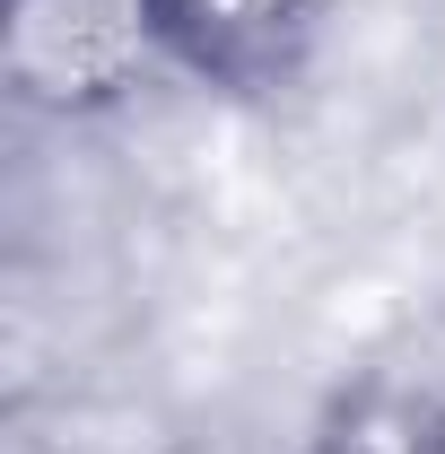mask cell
<instances>
[{
  "label": "cell",
  "instance_id": "cell-1",
  "mask_svg": "<svg viewBox=\"0 0 445 454\" xmlns=\"http://www.w3.org/2000/svg\"><path fill=\"white\" fill-rule=\"evenodd\" d=\"M175 70L167 0H0V88L18 114L97 122Z\"/></svg>",
  "mask_w": 445,
  "mask_h": 454
},
{
  "label": "cell",
  "instance_id": "cell-2",
  "mask_svg": "<svg viewBox=\"0 0 445 454\" xmlns=\"http://www.w3.org/2000/svg\"><path fill=\"white\" fill-rule=\"evenodd\" d=\"M340 0H167L175 70L219 97H279L306 79Z\"/></svg>",
  "mask_w": 445,
  "mask_h": 454
},
{
  "label": "cell",
  "instance_id": "cell-3",
  "mask_svg": "<svg viewBox=\"0 0 445 454\" xmlns=\"http://www.w3.org/2000/svg\"><path fill=\"white\" fill-rule=\"evenodd\" d=\"M297 454H445L437 394L402 385V376H367L315 411V428L297 437Z\"/></svg>",
  "mask_w": 445,
  "mask_h": 454
},
{
  "label": "cell",
  "instance_id": "cell-4",
  "mask_svg": "<svg viewBox=\"0 0 445 454\" xmlns=\"http://www.w3.org/2000/svg\"><path fill=\"white\" fill-rule=\"evenodd\" d=\"M437 428H445V385H437Z\"/></svg>",
  "mask_w": 445,
  "mask_h": 454
}]
</instances>
